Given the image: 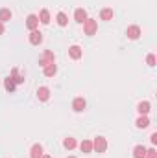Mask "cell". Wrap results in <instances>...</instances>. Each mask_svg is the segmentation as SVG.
<instances>
[{
    "label": "cell",
    "mask_w": 157,
    "mask_h": 158,
    "mask_svg": "<svg viewBox=\"0 0 157 158\" xmlns=\"http://www.w3.org/2000/svg\"><path fill=\"white\" fill-rule=\"evenodd\" d=\"M107 149V140L104 138V136H96L94 140H92V151H96V153H104Z\"/></svg>",
    "instance_id": "cell-1"
},
{
    "label": "cell",
    "mask_w": 157,
    "mask_h": 158,
    "mask_svg": "<svg viewBox=\"0 0 157 158\" xmlns=\"http://www.w3.org/2000/svg\"><path fill=\"white\" fill-rule=\"evenodd\" d=\"M52 63H56V57H54V52H50V50H44L43 53H41L39 57V64L44 68L46 64H52Z\"/></svg>",
    "instance_id": "cell-2"
},
{
    "label": "cell",
    "mask_w": 157,
    "mask_h": 158,
    "mask_svg": "<svg viewBox=\"0 0 157 158\" xmlns=\"http://www.w3.org/2000/svg\"><path fill=\"white\" fill-rule=\"evenodd\" d=\"M96 30H98V24H96V20L94 19H87L85 22H83V31H85V35H94L96 33Z\"/></svg>",
    "instance_id": "cell-3"
},
{
    "label": "cell",
    "mask_w": 157,
    "mask_h": 158,
    "mask_svg": "<svg viewBox=\"0 0 157 158\" xmlns=\"http://www.w3.org/2000/svg\"><path fill=\"white\" fill-rule=\"evenodd\" d=\"M126 35H128V39L137 40L141 37V28H139V26H129V28L126 30Z\"/></svg>",
    "instance_id": "cell-4"
},
{
    "label": "cell",
    "mask_w": 157,
    "mask_h": 158,
    "mask_svg": "<svg viewBox=\"0 0 157 158\" xmlns=\"http://www.w3.org/2000/svg\"><path fill=\"white\" fill-rule=\"evenodd\" d=\"M26 26H28V30H37L39 28V17L37 15H28V19H26Z\"/></svg>",
    "instance_id": "cell-5"
},
{
    "label": "cell",
    "mask_w": 157,
    "mask_h": 158,
    "mask_svg": "<svg viewBox=\"0 0 157 158\" xmlns=\"http://www.w3.org/2000/svg\"><path fill=\"white\" fill-rule=\"evenodd\" d=\"M41 42H43V33H41L39 30H34V31L30 33V44L39 46Z\"/></svg>",
    "instance_id": "cell-6"
},
{
    "label": "cell",
    "mask_w": 157,
    "mask_h": 158,
    "mask_svg": "<svg viewBox=\"0 0 157 158\" xmlns=\"http://www.w3.org/2000/svg\"><path fill=\"white\" fill-rule=\"evenodd\" d=\"M74 19H76V22H79V24H83L89 17H87V11L83 9V7H78L76 9V13H74Z\"/></svg>",
    "instance_id": "cell-7"
},
{
    "label": "cell",
    "mask_w": 157,
    "mask_h": 158,
    "mask_svg": "<svg viewBox=\"0 0 157 158\" xmlns=\"http://www.w3.org/2000/svg\"><path fill=\"white\" fill-rule=\"evenodd\" d=\"M48 98H50V88L39 86V88H37V99H39V101H46Z\"/></svg>",
    "instance_id": "cell-8"
},
{
    "label": "cell",
    "mask_w": 157,
    "mask_h": 158,
    "mask_svg": "<svg viewBox=\"0 0 157 158\" xmlns=\"http://www.w3.org/2000/svg\"><path fill=\"white\" fill-rule=\"evenodd\" d=\"M85 107H87V101H85L83 98H76V99L72 101V109H74L76 112H81Z\"/></svg>",
    "instance_id": "cell-9"
},
{
    "label": "cell",
    "mask_w": 157,
    "mask_h": 158,
    "mask_svg": "<svg viewBox=\"0 0 157 158\" xmlns=\"http://www.w3.org/2000/svg\"><path fill=\"white\" fill-rule=\"evenodd\" d=\"M137 110H139L141 116H146V114L150 112V101H141V103L137 105Z\"/></svg>",
    "instance_id": "cell-10"
},
{
    "label": "cell",
    "mask_w": 157,
    "mask_h": 158,
    "mask_svg": "<svg viewBox=\"0 0 157 158\" xmlns=\"http://www.w3.org/2000/svg\"><path fill=\"white\" fill-rule=\"evenodd\" d=\"M69 55H70L72 59H79V57L83 55V52H81V48H79L78 44H74V46L69 48Z\"/></svg>",
    "instance_id": "cell-11"
},
{
    "label": "cell",
    "mask_w": 157,
    "mask_h": 158,
    "mask_svg": "<svg viewBox=\"0 0 157 158\" xmlns=\"http://www.w3.org/2000/svg\"><path fill=\"white\" fill-rule=\"evenodd\" d=\"M43 72H44V76H46V77H54V76H56V72H57V66H56V63H52V64H46Z\"/></svg>",
    "instance_id": "cell-12"
},
{
    "label": "cell",
    "mask_w": 157,
    "mask_h": 158,
    "mask_svg": "<svg viewBox=\"0 0 157 158\" xmlns=\"http://www.w3.org/2000/svg\"><path fill=\"white\" fill-rule=\"evenodd\" d=\"M43 156V145L41 143H35L30 151V158H41Z\"/></svg>",
    "instance_id": "cell-13"
},
{
    "label": "cell",
    "mask_w": 157,
    "mask_h": 158,
    "mask_svg": "<svg viewBox=\"0 0 157 158\" xmlns=\"http://www.w3.org/2000/svg\"><path fill=\"white\" fill-rule=\"evenodd\" d=\"M113 15H115V13H113L111 7H104V9L100 11V19H102V20H111Z\"/></svg>",
    "instance_id": "cell-14"
},
{
    "label": "cell",
    "mask_w": 157,
    "mask_h": 158,
    "mask_svg": "<svg viewBox=\"0 0 157 158\" xmlns=\"http://www.w3.org/2000/svg\"><path fill=\"white\" fill-rule=\"evenodd\" d=\"M79 149L85 153V155H89V153H92V142L91 140H83L81 143H79Z\"/></svg>",
    "instance_id": "cell-15"
},
{
    "label": "cell",
    "mask_w": 157,
    "mask_h": 158,
    "mask_svg": "<svg viewBox=\"0 0 157 158\" xmlns=\"http://www.w3.org/2000/svg\"><path fill=\"white\" fill-rule=\"evenodd\" d=\"M11 17H13V15H11V11H9L7 7H2V9H0V22H2V24L7 22V20H11Z\"/></svg>",
    "instance_id": "cell-16"
},
{
    "label": "cell",
    "mask_w": 157,
    "mask_h": 158,
    "mask_svg": "<svg viewBox=\"0 0 157 158\" xmlns=\"http://www.w3.org/2000/svg\"><path fill=\"white\" fill-rule=\"evenodd\" d=\"M135 125H137V129H146L150 125V119H148V116H141V118H137Z\"/></svg>",
    "instance_id": "cell-17"
},
{
    "label": "cell",
    "mask_w": 157,
    "mask_h": 158,
    "mask_svg": "<svg viewBox=\"0 0 157 158\" xmlns=\"http://www.w3.org/2000/svg\"><path fill=\"white\" fill-rule=\"evenodd\" d=\"M146 156V147L144 145H137L133 149V158H144Z\"/></svg>",
    "instance_id": "cell-18"
},
{
    "label": "cell",
    "mask_w": 157,
    "mask_h": 158,
    "mask_svg": "<svg viewBox=\"0 0 157 158\" xmlns=\"http://www.w3.org/2000/svg\"><path fill=\"white\" fill-rule=\"evenodd\" d=\"M15 85H17V83L13 81V77H11V76L4 79V88H6L7 92H13V90H15Z\"/></svg>",
    "instance_id": "cell-19"
},
{
    "label": "cell",
    "mask_w": 157,
    "mask_h": 158,
    "mask_svg": "<svg viewBox=\"0 0 157 158\" xmlns=\"http://www.w3.org/2000/svg\"><path fill=\"white\" fill-rule=\"evenodd\" d=\"M76 145H78V143H76V140H74V138H70V136L63 140V147H65V149H69V151H72Z\"/></svg>",
    "instance_id": "cell-20"
},
{
    "label": "cell",
    "mask_w": 157,
    "mask_h": 158,
    "mask_svg": "<svg viewBox=\"0 0 157 158\" xmlns=\"http://www.w3.org/2000/svg\"><path fill=\"white\" fill-rule=\"evenodd\" d=\"M39 22L41 24H48V22H50V13H48V9H43L39 13Z\"/></svg>",
    "instance_id": "cell-21"
},
{
    "label": "cell",
    "mask_w": 157,
    "mask_h": 158,
    "mask_svg": "<svg viewBox=\"0 0 157 158\" xmlns=\"http://www.w3.org/2000/svg\"><path fill=\"white\" fill-rule=\"evenodd\" d=\"M56 19H57V24H59L61 28H65V26L69 24V19H67V15H65V13H57V17H56Z\"/></svg>",
    "instance_id": "cell-22"
},
{
    "label": "cell",
    "mask_w": 157,
    "mask_h": 158,
    "mask_svg": "<svg viewBox=\"0 0 157 158\" xmlns=\"http://www.w3.org/2000/svg\"><path fill=\"white\" fill-rule=\"evenodd\" d=\"M11 77H13L15 83H19V85H20V83H24V77H22V76H19V70H17V68H13V70H11Z\"/></svg>",
    "instance_id": "cell-23"
},
{
    "label": "cell",
    "mask_w": 157,
    "mask_h": 158,
    "mask_svg": "<svg viewBox=\"0 0 157 158\" xmlns=\"http://www.w3.org/2000/svg\"><path fill=\"white\" fill-rule=\"evenodd\" d=\"M144 158H157V151L155 149H146V156Z\"/></svg>",
    "instance_id": "cell-24"
},
{
    "label": "cell",
    "mask_w": 157,
    "mask_h": 158,
    "mask_svg": "<svg viewBox=\"0 0 157 158\" xmlns=\"http://www.w3.org/2000/svg\"><path fill=\"white\" fill-rule=\"evenodd\" d=\"M146 61H148V64H150V66H155V55H152V53H150V55L146 57Z\"/></svg>",
    "instance_id": "cell-25"
},
{
    "label": "cell",
    "mask_w": 157,
    "mask_h": 158,
    "mask_svg": "<svg viewBox=\"0 0 157 158\" xmlns=\"http://www.w3.org/2000/svg\"><path fill=\"white\" fill-rule=\"evenodd\" d=\"M150 140H152V143H154V145H155V143H157V132H154V134H152V136H150Z\"/></svg>",
    "instance_id": "cell-26"
},
{
    "label": "cell",
    "mask_w": 157,
    "mask_h": 158,
    "mask_svg": "<svg viewBox=\"0 0 157 158\" xmlns=\"http://www.w3.org/2000/svg\"><path fill=\"white\" fill-rule=\"evenodd\" d=\"M2 33H4V24L0 22V35H2Z\"/></svg>",
    "instance_id": "cell-27"
},
{
    "label": "cell",
    "mask_w": 157,
    "mask_h": 158,
    "mask_svg": "<svg viewBox=\"0 0 157 158\" xmlns=\"http://www.w3.org/2000/svg\"><path fill=\"white\" fill-rule=\"evenodd\" d=\"M41 158H50V156H48V155H43V156H41Z\"/></svg>",
    "instance_id": "cell-28"
},
{
    "label": "cell",
    "mask_w": 157,
    "mask_h": 158,
    "mask_svg": "<svg viewBox=\"0 0 157 158\" xmlns=\"http://www.w3.org/2000/svg\"><path fill=\"white\" fill-rule=\"evenodd\" d=\"M69 158H76V156H69Z\"/></svg>",
    "instance_id": "cell-29"
}]
</instances>
